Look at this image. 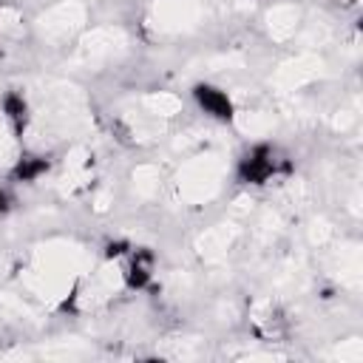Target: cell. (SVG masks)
Here are the masks:
<instances>
[{"label":"cell","instance_id":"1","mask_svg":"<svg viewBox=\"0 0 363 363\" xmlns=\"http://www.w3.org/2000/svg\"><path fill=\"white\" fill-rule=\"evenodd\" d=\"M292 170L289 159L278 153L275 145L269 142H258L252 147H247L235 164V179L247 187H267L272 184L275 179L286 176Z\"/></svg>","mask_w":363,"mask_h":363},{"label":"cell","instance_id":"2","mask_svg":"<svg viewBox=\"0 0 363 363\" xmlns=\"http://www.w3.org/2000/svg\"><path fill=\"white\" fill-rule=\"evenodd\" d=\"M119 275H122V284L125 289L130 292H142L153 284V275H156V252L150 247H130L119 261Z\"/></svg>","mask_w":363,"mask_h":363},{"label":"cell","instance_id":"3","mask_svg":"<svg viewBox=\"0 0 363 363\" xmlns=\"http://www.w3.org/2000/svg\"><path fill=\"white\" fill-rule=\"evenodd\" d=\"M190 99L213 122L230 125L235 119V102H233V96L221 85H216V82H196L190 88Z\"/></svg>","mask_w":363,"mask_h":363},{"label":"cell","instance_id":"4","mask_svg":"<svg viewBox=\"0 0 363 363\" xmlns=\"http://www.w3.org/2000/svg\"><path fill=\"white\" fill-rule=\"evenodd\" d=\"M0 113L9 125V130L14 133V139H23L28 133L31 125V102L20 88H6L0 94Z\"/></svg>","mask_w":363,"mask_h":363},{"label":"cell","instance_id":"5","mask_svg":"<svg viewBox=\"0 0 363 363\" xmlns=\"http://www.w3.org/2000/svg\"><path fill=\"white\" fill-rule=\"evenodd\" d=\"M51 156H45V153H23L14 164H11V170H9V179L14 182V184H37L43 176H48V170H51Z\"/></svg>","mask_w":363,"mask_h":363},{"label":"cell","instance_id":"6","mask_svg":"<svg viewBox=\"0 0 363 363\" xmlns=\"http://www.w3.org/2000/svg\"><path fill=\"white\" fill-rule=\"evenodd\" d=\"M130 247L133 244L128 238H111V241H105V261H119Z\"/></svg>","mask_w":363,"mask_h":363},{"label":"cell","instance_id":"7","mask_svg":"<svg viewBox=\"0 0 363 363\" xmlns=\"http://www.w3.org/2000/svg\"><path fill=\"white\" fill-rule=\"evenodd\" d=\"M9 210H11V196H9V190L0 184V218H3Z\"/></svg>","mask_w":363,"mask_h":363}]
</instances>
